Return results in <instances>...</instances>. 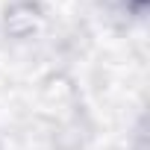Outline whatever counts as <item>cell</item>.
I'll return each instance as SVG.
<instances>
[{"label":"cell","mask_w":150,"mask_h":150,"mask_svg":"<svg viewBox=\"0 0 150 150\" xmlns=\"http://www.w3.org/2000/svg\"><path fill=\"white\" fill-rule=\"evenodd\" d=\"M132 6H135V9H144V6H147V0H132Z\"/></svg>","instance_id":"6da1fadb"}]
</instances>
